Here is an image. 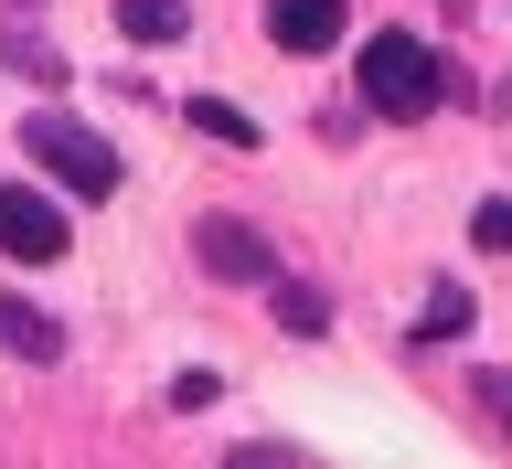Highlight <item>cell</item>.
Masks as SVG:
<instances>
[{"instance_id":"cell-1","label":"cell","mask_w":512,"mask_h":469,"mask_svg":"<svg viewBox=\"0 0 512 469\" xmlns=\"http://www.w3.org/2000/svg\"><path fill=\"white\" fill-rule=\"evenodd\" d=\"M352 86H363V107H374V118L416 128V118L448 96V64L427 54L416 32H374V43H363V64H352Z\"/></svg>"},{"instance_id":"cell-2","label":"cell","mask_w":512,"mask_h":469,"mask_svg":"<svg viewBox=\"0 0 512 469\" xmlns=\"http://www.w3.org/2000/svg\"><path fill=\"white\" fill-rule=\"evenodd\" d=\"M22 160H43V171H54L64 192H86V203H107V192H118V150H107L86 118H64V107L22 118Z\"/></svg>"},{"instance_id":"cell-3","label":"cell","mask_w":512,"mask_h":469,"mask_svg":"<svg viewBox=\"0 0 512 469\" xmlns=\"http://www.w3.org/2000/svg\"><path fill=\"white\" fill-rule=\"evenodd\" d=\"M192 256H203V278H224V288H267V278H278L267 235L235 224V214H203V224H192Z\"/></svg>"},{"instance_id":"cell-4","label":"cell","mask_w":512,"mask_h":469,"mask_svg":"<svg viewBox=\"0 0 512 469\" xmlns=\"http://www.w3.org/2000/svg\"><path fill=\"white\" fill-rule=\"evenodd\" d=\"M0 256H22V267H64V203H43L32 182H0Z\"/></svg>"},{"instance_id":"cell-5","label":"cell","mask_w":512,"mask_h":469,"mask_svg":"<svg viewBox=\"0 0 512 469\" xmlns=\"http://www.w3.org/2000/svg\"><path fill=\"white\" fill-rule=\"evenodd\" d=\"M352 22V0H267V32H278V54H331Z\"/></svg>"},{"instance_id":"cell-6","label":"cell","mask_w":512,"mask_h":469,"mask_svg":"<svg viewBox=\"0 0 512 469\" xmlns=\"http://www.w3.org/2000/svg\"><path fill=\"white\" fill-rule=\"evenodd\" d=\"M0 352H11V363H54V352H64V320L32 310V299H0Z\"/></svg>"},{"instance_id":"cell-7","label":"cell","mask_w":512,"mask_h":469,"mask_svg":"<svg viewBox=\"0 0 512 469\" xmlns=\"http://www.w3.org/2000/svg\"><path fill=\"white\" fill-rule=\"evenodd\" d=\"M118 32H128V43H182L192 0H118Z\"/></svg>"},{"instance_id":"cell-8","label":"cell","mask_w":512,"mask_h":469,"mask_svg":"<svg viewBox=\"0 0 512 469\" xmlns=\"http://www.w3.org/2000/svg\"><path fill=\"white\" fill-rule=\"evenodd\" d=\"M182 118L203 128V139H224V150H256V118H246V107H224V96H192Z\"/></svg>"},{"instance_id":"cell-9","label":"cell","mask_w":512,"mask_h":469,"mask_svg":"<svg viewBox=\"0 0 512 469\" xmlns=\"http://www.w3.org/2000/svg\"><path fill=\"white\" fill-rule=\"evenodd\" d=\"M278 320L299 331V342H310L320 320H331V299H320V288H299V278H278Z\"/></svg>"},{"instance_id":"cell-10","label":"cell","mask_w":512,"mask_h":469,"mask_svg":"<svg viewBox=\"0 0 512 469\" xmlns=\"http://www.w3.org/2000/svg\"><path fill=\"white\" fill-rule=\"evenodd\" d=\"M470 246L480 256H512V203H480V214H470Z\"/></svg>"},{"instance_id":"cell-11","label":"cell","mask_w":512,"mask_h":469,"mask_svg":"<svg viewBox=\"0 0 512 469\" xmlns=\"http://www.w3.org/2000/svg\"><path fill=\"white\" fill-rule=\"evenodd\" d=\"M459 320H470V288H427V320H416V342H427V331H459Z\"/></svg>"},{"instance_id":"cell-12","label":"cell","mask_w":512,"mask_h":469,"mask_svg":"<svg viewBox=\"0 0 512 469\" xmlns=\"http://www.w3.org/2000/svg\"><path fill=\"white\" fill-rule=\"evenodd\" d=\"M0 54L22 64V75H43V86H54V75H64V64H54V54H43V43H32V32H0Z\"/></svg>"},{"instance_id":"cell-13","label":"cell","mask_w":512,"mask_h":469,"mask_svg":"<svg viewBox=\"0 0 512 469\" xmlns=\"http://www.w3.org/2000/svg\"><path fill=\"white\" fill-rule=\"evenodd\" d=\"M470 395H480V416H502V438H512V374H470Z\"/></svg>"}]
</instances>
